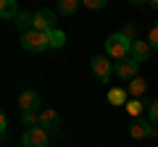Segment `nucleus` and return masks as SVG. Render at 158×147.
Masks as SVG:
<instances>
[{"label":"nucleus","instance_id":"f257e3e1","mask_svg":"<svg viewBox=\"0 0 158 147\" xmlns=\"http://www.w3.org/2000/svg\"><path fill=\"white\" fill-rule=\"evenodd\" d=\"M129 47H132V40H127L121 32H116L106 40V55L118 63V61H124V58H129Z\"/></svg>","mask_w":158,"mask_h":147},{"label":"nucleus","instance_id":"f03ea898","mask_svg":"<svg viewBox=\"0 0 158 147\" xmlns=\"http://www.w3.org/2000/svg\"><path fill=\"white\" fill-rule=\"evenodd\" d=\"M21 47L27 53H45L48 47H50V42H48V32H37V29H32V32L21 34Z\"/></svg>","mask_w":158,"mask_h":147},{"label":"nucleus","instance_id":"7ed1b4c3","mask_svg":"<svg viewBox=\"0 0 158 147\" xmlns=\"http://www.w3.org/2000/svg\"><path fill=\"white\" fill-rule=\"evenodd\" d=\"M21 145L24 147H48V145H50V131H45L42 126L27 129L21 134Z\"/></svg>","mask_w":158,"mask_h":147},{"label":"nucleus","instance_id":"20e7f679","mask_svg":"<svg viewBox=\"0 0 158 147\" xmlns=\"http://www.w3.org/2000/svg\"><path fill=\"white\" fill-rule=\"evenodd\" d=\"M90 66H92V74L100 79V84H108L113 68H116V63H111V58H108V55H95L90 61Z\"/></svg>","mask_w":158,"mask_h":147},{"label":"nucleus","instance_id":"39448f33","mask_svg":"<svg viewBox=\"0 0 158 147\" xmlns=\"http://www.w3.org/2000/svg\"><path fill=\"white\" fill-rule=\"evenodd\" d=\"M34 29H37V32H50V29H56V11L40 8V11L34 13Z\"/></svg>","mask_w":158,"mask_h":147},{"label":"nucleus","instance_id":"423d86ee","mask_svg":"<svg viewBox=\"0 0 158 147\" xmlns=\"http://www.w3.org/2000/svg\"><path fill=\"white\" fill-rule=\"evenodd\" d=\"M150 42L148 40H140V37H137V40H132V47H129V58H135L137 63H145L148 58H150Z\"/></svg>","mask_w":158,"mask_h":147},{"label":"nucleus","instance_id":"0eeeda50","mask_svg":"<svg viewBox=\"0 0 158 147\" xmlns=\"http://www.w3.org/2000/svg\"><path fill=\"white\" fill-rule=\"evenodd\" d=\"M137 68H140V63L135 61V58H124V61H118L116 63V68H113V71H116V76L118 79H135L137 76Z\"/></svg>","mask_w":158,"mask_h":147},{"label":"nucleus","instance_id":"6e6552de","mask_svg":"<svg viewBox=\"0 0 158 147\" xmlns=\"http://www.w3.org/2000/svg\"><path fill=\"white\" fill-rule=\"evenodd\" d=\"M40 105V95L34 89H24L21 95H19V108H21V113H27V110H37Z\"/></svg>","mask_w":158,"mask_h":147},{"label":"nucleus","instance_id":"1a4fd4ad","mask_svg":"<svg viewBox=\"0 0 158 147\" xmlns=\"http://www.w3.org/2000/svg\"><path fill=\"white\" fill-rule=\"evenodd\" d=\"M58 121H61V118H58V113H56V110H50V108L40 113V126H42L45 131H58Z\"/></svg>","mask_w":158,"mask_h":147},{"label":"nucleus","instance_id":"9d476101","mask_svg":"<svg viewBox=\"0 0 158 147\" xmlns=\"http://www.w3.org/2000/svg\"><path fill=\"white\" fill-rule=\"evenodd\" d=\"M129 134H132V139H145V137H150V134H153V126L148 124V121L137 118L135 124L129 126Z\"/></svg>","mask_w":158,"mask_h":147},{"label":"nucleus","instance_id":"9b49d317","mask_svg":"<svg viewBox=\"0 0 158 147\" xmlns=\"http://www.w3.org/2000/svg\"><path fill=\"white\" fill-rule=\"evenodd\" d=\"M19 6H16V0H3V3H0V16L3 18H16L19 16Z\"/></svg>","mask_w":158,"mask_h":147},{"label":"nucleus","instance_id":"f8f14e48","mask_svg":"<svg viewBox=\"0 0 158 147\" xmlns=\"http://www.w3.org/2000/svg\"><path fill=\"white\" fill-rule=\"evenodd\" d=\"M48 42H50V47H56V50H58V47L66 45V34L56 26V29H50V32H48Z\"/></svg>","mask_w":158,"mask_h":147},{"label":"nucleus","instance_id":"ddd939ff","mask_svg":"<svg viewBox=\"0 0 158 147\" xmlns=\"http://www.w3.org/2000/svg\"><path fill=\"white\" fill-rule=\"evenodd\" d=\"M145 89H148V84H145V79H140V76H135V79L129 81V87H127V92H129L132 97L145 95Z\"/></svg>","mask_w":158,"mask_h":147},{"label":"nucleus","instance_id":"4468645a","mask_svg":"<svg viewBox=\"0 0 158 147\" xmlns=\"http://www.w3.org/2000/svg\"><path fill=\"white\" fill-rule=\"evenodd\" d=\"M127 95H129L127 89L116 87V89H111V92H108V102H111V105H127Z\"/></svg>","mask_w":158,"mask_h":147},{"label":"nucleus","instance_id":"2eb2a0df","mask_svg":"<svg viewBox=\"0 0 158 147\" xmlns=\"http://www.w3.org/2000/svg\"><path fill=\"white\" fill-rule=\"evenodd\" d=\"M77 8H79V0H58V13H63V16H71Z\"/></svg>","mask_w":158,"mask_h":147},{"label":"nucleus","instance_id":"dca6fc26","mask_svg":"<svg viewBox=\"0 0 158 147\" xmlns=\"http://www.w3.org/2000/svg\"><path fill=\"white\" fill-rule=\"evenodd\" d=\"M21 121L29 126V129L40 126V116H37V110H27V113H21Z\"/></svg>","mask_w":158,"mask_h":147},{"label":"nucleus","instance_id":"f3484780","mask_svg":"<svg viewBox=\"0 0 158 147\" xmlns=\"http://www.w3.org/2000/svg\"><path fill=\"white\" fill-rule=\"evenodd\" d=\"M127 110H129L135 118H140V113H142V102L140 100H132V102H127Z\"/></svg>","mask_w":158,"mask_h":147},{"label":"nucleus","instance_id":"a211bd4d","mask_svg":"<svg viewBox=\"0 0 158 147\" xmlns=\"http://www.w3.org/2000/svg\"><path fill=\"white\" fill-rule=\"evenodd\" d=\"M145 40L150 42V47H153V50H158V24L150 29V32H148V37H145Z\"/></svg>","mask_w":158,"mask_h":147},{"label":"nucleus","instance_id":"6ab92c4d","mask_svg":"<svg viewBox=\"0 0 158 147\" xmlns=\"http://www.w3.org/2000/svg\"><path fill=\"white\" fill-rule=\"evenodd\" d=\"M150 124H156V126H158V100H156V102H150Z\"/></svg>","mask_w":158,"mask_h":147},{"label":"nucleus","instance_id":"aec40b11","mask_svg":"<svg viewBox=\"0 0 158 147\" xmlns=\"http://www.w3.org/2000/svg\"><path fill=\"white\" fill-rule=\"evenodd\" d=\"M85 6L87 8H103V6H106V0H85Z\"/></svg>","mask_w":158,"mask_h":147},{"label":"nucleus","instance_id":"412c9836","mask_svg":"<svg viewBox=\"0 0 158 147\" xmlns=\"http://www.w3.org/2000/svg\"><path fill=\"white\" fill-rule=\"evenodd\" d=\"M6 131H8V118L0 116V134H3V139H6Z\"/></svg>","mask_w":158,"mask_h":147}]
</instances>
